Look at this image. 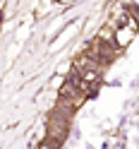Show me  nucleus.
<instances>
[{"label":"nucleus","instance_id":"1","mask_svg":"<svg viewBox=\"0 0 139 149\" xmlns=\"http://www.w3.org/2000/svg\"><path fill=\"white\" fill-rule=\"evenodd\" d=\"M139 29V19H134V17H129V19L122 24V26H118L115 29V36H113V46H118V48H125V46L132 41V36L137 34Z\"/></svg>","mask_w":139,"mask_h":149},{"label":"nucleus","instance_id":"2","mask_svg":"<svg viewBox=\"0 0 139 149\" xmlns=\"http://www.w3.org/2000/svg\"><path fill=\"white\" fill-rule=\"evenodd\" d=\"M36 149H58V144H55V142H50V139H43V142L36 147Z\"/></svg>","mask_w":139,"mask_h":149}]
</instances>
